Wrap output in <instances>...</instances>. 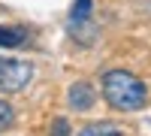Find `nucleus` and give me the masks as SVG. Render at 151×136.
Returning <instances> with one entry per match:
<instances>
[{"label": "nucleus", "mask_w": 151, "mask_h": 136, "mask_svg": "<svg viewBox=\"0 0 151 136\" xmlns=\"http://www.w3.org/2000/svg\"><path fill=\"white\" fill-rule=\"evenodd\" d=\"M33 70L24 60H6L0 58V91H21L30 82Z\"/></svg>", "instance_id": "f03ea898"}, {"label": "nucleus", "mask_w": 151, "mask_h": 136, "mask_svg": "<svg viewBox=\"0 0 151 136\" xmlns=\"http://www.w3.org/2000/svg\"><path fill=\"white\" fill-rule=\"evenodd\" d=\"M52 136H70V124H67V118H58L55 124H52Z\"/></svg>", "instance_id": "6e6552de"}, {"label": "nucleus", "mask_w": 151, "mask_h": 136, "mask_svg": "<svg viewBox=\"0 0 151 136\" xmlns=\"http://www.w3.org/2000/svg\"><path fill=\"white\" fill-rule=\"evenodd\" d=\"M21 42H24V30H18V27H0V45L15 48Z\"/></svg>", "instance_id": "39448f33"}, {"label": "nucleus", "mask_w": 151, "mask_h": 136, "mask_svg": "<svg viewBox=\"0 0 151 136\" xmlns=\"http://www.w3.org/2000/svg\"><path fill=\"white\" fill-rule=\"evenodd\" d=\"M91 18V0H76L73 3V21H88Z\"/></svg>", "instance_id": "423d86ee"}, {"label": "nucleus", "mask_w": 151, "mask_h": 136, "mask_svg": "<svg viewBox=\"0 0 151 136\" xmlns=\"http://www.w3.org/2000/svg\"><path fill=\"white\" fill-rule=\"evenodd\" d=\"M79 136H121V130L100 121V124H88V127H82V133H79Z\"/></svg>", "instance_id": "20e7f679"}, {"label": "nucleus", "mask_w": 151, "mask_h": 136, "mask_svg": "<svg viewBox=\"0 0 151 136\" xmlns=\"http://www.w3.org/2000/svg\"><path fill=\"white\" fill-rule=\"evenodd\" d=\"M9 124H12V106L0 100V130H6Z\"/></svg>", "instance_id": "0eeeda50"}, {"label": "nucleus", "mask_w": 151, "mask_h": 136, "mask_svg": "<svg viewBox=\"0 0 151 136\" xmlns=\"http://www.w3.org/2000/svg\"><path fill=\"white\" fill-rule=\"evenodd\" d=\"M94 100H97V94H94V88H91L88 82H76L73 88H70V106L76 109V112H85V109H91Z\"/></svg>", "instance_id": "7ed1b4c3"}, {"label": "nucleus", "mask_w": 151, "mask_h": 136, "mask_svg": "<svg viewBox=\"0 0 151 136\" xmlns=\"http://www.w3.org/2000/svg\"><path fill=\"white\" fill-rule=\"evenodd\" d=\"M103 94L121 112H136V109H142L145 100H148V88L133 73H124V70H112V73L103 76Z\"/></svg>", "instance_id": "f257e3e1"}]
</instances>
